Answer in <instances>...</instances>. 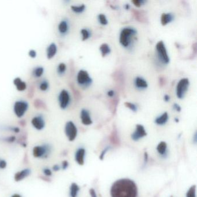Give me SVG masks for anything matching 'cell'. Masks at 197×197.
<instances>
[{
    "instance_id": "cell-1",
    "label": "cell",
    "mask_w": 197,
    "mask_h": 197,
    "mask_svg": "<svg viewBox=\"0 0 197 197\" xmlns=\"http://www.w3.org/2000/svg\"><path fill=\"white\" fill-rule=\"evenodd\" d=\"M138 189L136 184L128 179L115 182L110 190L112 197H136Z\"/></svg>"
},
{
    "instance_id": "cell-2",
    "label": "cell",
    "mask_w": 197,
    "mask_h": 197,
    "mask_svg": "<svg viewBox=\"0 0 197 197\" xmlns=\"http://www.w3.org/2000/svg\"><path fill=\"white\" fill-rule=\"evenodd\" d=\"M136 34V30L133 27H128L123 28L120 33V43L123 47L125 48H128L132 45L133 39Z\"/></svg>"
},
{
    "instance_id": "cell-3",
    "label": "cell",
    "mask_w": 197,
    "mask_h": 197,
    "mask_svg": "<svg viewBox=\"0 0 197 197\" xmlns=\"http://www.w3.org/2000/svg\"><path fill=\"white\" fill-rule=\"evenodd\" d=\"M156 54L158 61L164 65H167L170 61V59L164 42L158 41L156 45Z\"/></svg>"
},
{
    "instance_id": "cell-4",
    "label": "cell",
    "mask_w": 197,
    "mask_h": 197,
    "mask_svg": "<svg viewBox=\"0 0 197 197\" xmlns=\"http://www.w3.org/2000/svg\"><path fill=\"white\" fill-rule=\"evenodd\" d=\"M52 150V146L48 143L38 145L33 148L32 154L37 158L45 159L50 155Z\"/></svg>"
},
{
    "instance_id": "cell-5",
    "label": "cell",
    "mask_w": 197,
    "mask_h": 197,
    "mask_svg": "<svg viewBox=\"0 0 197 197\" xmlns=\"http://www.w3.org/2000/svg\"><path fill=\"white\" fill-rule=\"evenodd\" d=\"M28 108L29 104L27 101L19 99L14 102L13 106V111L17 117L21 118L25 115Z\"/></svg>"
},
{
    "instance_id": "cell-6",
    "label": "cell",
    "mask_w": 197,
    "mask_h": 197,
    "mask_svg": "<svg viewBox=\"0 0 197 197\" xmlns=\"http://www.w3.org/2000/svg\"><path fill=\"white\" fill-rule=\"evenodd\" d=\"M76 82L81 87L87 88L92 85L93 80L87 71L81 70L78 72L76 76Z\"/></svg>"
},
{
    "instance_id": "cell-7",
    "label": "cell",
    "mask_w": 197,
    "mask_h": 197,
    "mask_svg": "<svg viewBox=\"0 0 197 197\" xmlns=\"http://www.w3.org/2000/svg\"><path fill=\"white\" fill-rule=\"evenodd\" d=\"M190 86V81L188 78H182L177 83L176 94L179 99H183L186 96Z\"/></svg>"
},
{
    "instance_id": "cell-8",
    "label": "cell",
    "mask_w": 197,
    "mask_h": 197,
    "mask_svg": "<svg viewBox=\"0 0 197 197\" xmlns=\"http://www.w3.org/2000/svg\"><path fill=\"white\" fill-rule=\"evenodd\" d=\"M57 99L60 107L63 110H65L69 107L71 103V97L68 90L63 89L60 92Z\"/></svg>"
},
{
    "instance_id": "cell-9",
    "label": "cell",
    "mask_w": 197,
    "mask_h": 197,
    "mask_svg": "<svg viewBox=\"0 0 197 197\" xmlns=\"http://www.w3.org/2000/svg\"><path fill=\"white\" fill-rule=\"evenodd\" d=\"M65 134L70 141H74L78 134V129L75 124L72 121L66 123L64 128Z\"/></svg>"
},
{
    "instance_id": "cell-10",
    "label": "cell",
    "mask_w": 197,
    "mask_h": 197,
    "mask_svg": "<svg viewBox=\"0 0 197 197\" xmlns=\"http://www.w3.org/2000/svg\"><path fill=\"white\" fill-rule=\"evenodd\" d=\"M32 127L38 131L43 130L46 126V121L44 117L42 114L34 116L31 121Z\"/></svg>"
},
{
    "instance_id": "cell-11",
    "label": "cell",
    "mask_w": 197,
    "mask_h": 197,
    "mask_svg": "<svg viewBox=\"0 0 197 197\" xmlns=\"http://www.w3.org/2000/svg\"><path fill=\"white\" fill-rule=\"evenodd\" d=\"M147 133L145 129V127L141 124H137L135 131L132 133L131 137L134 141H138L141 138L146 136Z\"/></svg>"
},
{
    "instance_id": "cell-12",
    "label": "cell",
    "mask_w": 197,
    "mask_h": 197,
    "mask_svg": "<svg viewBox=\"0 0 197 197\" xmlns=\"http://www.w3.org/2000/svg\"><path fill=\"white\" fill-rule=\"evenodd\" d=\"M57 30L61 36L66 35L70 30V23L67 19L61 20L57 26Z\"/></svg>"
},
{
    "instance_id": "cell-13",
    "label": "cell",
    "mask_w": 197,
    "mask_h": 197,
    "mask_svg": "<svg viewBox=\"0 0 197 197\" xmlns=\"http://www.w3.org/2000/svg\"><path fill=\"white\" fill-rule=\"evenodd\" d=\"M58 51V48L57 45L54 42L50 43L46 50V56L48 60H51L53 59L57 54Z\"/></svg>"
},
{
    "instance_id": "cell-14",
    "label": "cell",
    "mask_w": 197,
    "mask_h": 197,
    "mask_svg": "<svg viewBox=\"0 0 197 197\" xmlns=\"http://www.w3.org/2000/svg\"><path fill=\"white\" fill-rule=\"evenodd\" d=\"M81 119L82 123L86 125H90L93 123L89 111L86 109H82L81 111Z\"/></svg>"
},
{
    "instance_id": "cell-15",
    "label": "cell",
    "mask_w": 197,
    "mask_h": 197,
    "mask_svg": "<svg viewBox=\"0 0 197 197\" xmlns=\"http://www.w3.org/2000/svg\"><path fill=\"white\" fill-rule=\"evenodd\" d=\"M134 86L139 90H145L147 88L148 83L142 77L137 76L134 79Z\"/></svg>"
},
{
    "instance_id": "cell-16",
    "label": "cell",
    "mask_w": 197,
    "mask_h": 197,
    "mask_svg": "<svg viewBox=\"0 0 197 197\" xmlns=\"http://www.w3.org/2000/svg\"><path fill=\"white\" fill-rule=\"evenodd\" d=\"M31 174V170L28 168L23 169L17 172L14 175V180L16 182H20L25 179Z\"/></svg>"
},
{
    "instance_id": "cell-17",
    "label": "cell",
    "mask_w": 197,
    "mask_h": 197,
    "mask_svg": "<svg viewBox=\"0 0 197 197\" xmlns=\"http://www.w3.org/2000/svg\"><path fill=\"white\" fill-rule=\"evenodd\" d=\"M13 83L16 90L19 92H24L27 89V84L25 82L21 80V78L17 77L13 79Z\"/></svg>"
},
{
    "instance_id": "cell-18",
    "label": "cell",
    "mask_w": 197,
    "mask_h": 197,
    "mask_svg": "<svg viewBox=\"0 0 197 197\" xmlns=\"http://www.w3.org/2000/svg\"><path fill=\"white\" fill-rule=\"evenodd\" d=\"M175 17L171 13H164L161 16V23L163 25H166L174 20Z\"/></svg>"
},
{
    "instance_id": "cell-19",
    "label": "cell",
    "mask_w": 197,
    "mask_h": 197,
    "mask_svg": "<svg viewBox=\"0 0 197 197\" xmlns=\"http://www.w3.org/2000/svg\"><path fill=\"white\" fill-rule=\"evenodd\" d=\"M85 156V150L83 148L79 149L75 154V160L81 165L84 164Z\"/></svg>"
},
{
    "instance_id": "cell-20",
    "label": "cell",
    "mask_w": 197,
    "mask_h": 197,
    "mask_svg": "<svg viewBox=\"0 0 197 197\" xmlns=\"http://www.w3.org/2000/svg\"><path fill=\"white\" fill-rule=\"evenodd\" d=\"M169 119V115L167 112H164L155 119V123L159 125L165 124Z\"/></svg>"
},
{
    "instance_id": "cell-21",
    "label": "cell",
    "mask_w": 197,
    "mask_h": 197,
    "mask_svg": "<svg viewBox=\"0 0 197 197\" xmlns=\"http://www.w3.org/2000/svg\"><path fill=\"white\" fill-rule=\"evenodd\" d=\"M45 72V69L42 66H37L32 69V75L34 78L38 79L41 78Z\"/></svg>"
},
{
    "instance_id": "cell-22",
    "label": "cell",
    "mask_w": 197,
    "mask_h": 197,
    "mask_svg": "<svg viewBox=\"0 0 197 197\" xmlns=\"http://www.w3.org/2000/svg\"><path fill=\"white\" fill-rule=\"evenodd\" d=\"M99 50L103 57L107 56L111 52V49L110 48V46L108 44L105 43H102L99 46Z\"/></svg>"
},
{
    "instance_id": "cell-23",
    "label": "cell",
    "mask_w": 197,
    "mask_h": 197,
    "mask_svg": "<svg viewBox=\"0 0 197 197\" xmlns=\"http://www.w3.org/2000/svg\"><path fill=\"white\" fill-rule=\"evenodd\" d=\"M50 87L49 82L46 79L42 80L38 84V89L42 92H46L48 91Z\"/></svg>"
},
{
    "instance_id": "cell-24",
    "label": "cell",
    "mask_w": 197,
    "mask_h": 197,
    "mask_svg": "<svg viewBox=\"0 0 197 197\" xmlns=\"http://www.w3.org/2000/svg\"><path fill=\"white\" fill-rule=\"evenodd\" d=\"M71 9L73 12L76 14H81L86 10V5L85 4H81L80 5H72Z\"/></svg>"
},
{
    "instance_id": "cell-25",
    "label": "cell",
    "mask_w": 197,
    "mask_h": 197,
    "mask_svg": "<svg viewBox=\"0 0 197 197\" xmlns=\"http://www.w3.org/2000/svg\"><path fill=\"white\" fill-rule=\"evenodd\" d=\"M56 71H57V74L60 76H62L64 75H65V74L66 73V71H67V65H66V64L64 63H59L58 64L57 67Z\"/></svg>"
},
{
    "instance_id": "cell-26",
    "label": "cell",
    "mask_w": 197,
    "mask_h": 197,
    "mask_svg": "<svg viewBox=\"0 0 197 197\" xmlns=\"http://www.w3.org/2000/svg\"><path fill=\"white\" fill-rule=\"evenodd\" d=\"M79 191V186L75 183H72L70 187V197H77Z\"/></svg>"
},
{
    "instance_id": "cell-27",
    "label": "cell",
    "mask_w": 197,
    "mask_h": 197,
    "mask_svg": "<svg viewBox=\"0 0 197 197\" xmlns=\"http://www.w3.org/2000/svg\"><path fill=\"white\" fill-rule=\"evenodd\" d=\"M81 34L82 35V40L83 41H87L92 36L91 31L87 28H82L81 31Z\"/></svg>"
},
{
    "instance_id": "cell-28",
    "label": "cell",
    "mask_w": 197,
    "mask_h": 197,
    "mask_svg": "<svg viewBox=\"0 0 197 197\" xmlns=\"http://www.w3.org/2000/svg\"><path fill=\"white\" fill-rule=\"evenodd\" d=\"M167 145L165 142H161L157 147V150L159 154L163 155L167 151Z\"/></svg>"
},
{
    "instance_id": "cell-29",
    "label": "cell",
    "mask_w": 197,
    "mask_h": 197,
    "mask_svg": "<svg viewBox=\"0 0 197 197\" xmlns=\"http://www.w3.org/2000/svg\"><path fill=\"white\" fill-rule=\"evenodd\" d=\"M98 20L99 22L102 25H106L108 24V20L106 17V16L103 14V13H100L98 15Z\"/></svg>"
},
{
    "instance_id": "cell-30",
    "label": "cell",
    "mask_w": 197,
    "mask_h": 197,
    "mask_svg": "<svg viewBox=\"0 0 197 197\" xmlns=\"http://www.w3.org/2000/svg\"><path fill=\"white\" fill-rule=\"evenodd\" d=\"M124 105L125 106V107L129 108L132 112H136L138 110L137 106L134 103H131V102H125L124 103Z\"/></svg>"
},
{
    "instance_id": "cell-31",
    "label": "cell",
    "mask_w": 197,
    "mask_h": 197,
    "mask_svg": "<svg viewBox=\"0 0 197 197\" xmlns=\"http://www.w3.org/2000/svg\"><path fill=\"white\" fill-rule=\"evenodd\" d=\"M196 186L194 185L190 188V189L187 193L186 197H196Z\"/></svg>"
},
{
    "instance_id": "cell-32",
    "label": "cell",
    "mask_w": 197,
    "mask_h": 197,
    "mask_svg": "<svg viewBox=\"0 0 197 197\" xmlns=\"http://www.w3.org/2000/svg\"><path fill=\"white\" fill-rule=\"evenodd\" d=\"M28 56L32 59H35L37 57V53L36 52V50H35L34 49H31L28 51Z\"/></svg>"
},
{
    "instance_id": "cell-33",
    "label": "cell",
    "mask_w": 197,
    "mask_h": 197,
    "mask_svg": "<svg viewBox=\"0 0 197 197\" xmlns=\"http://www.w3.org/2000/svg\"><path fill=\"white\" fill-rule=\"evenodd\" d=\"M43 174L46 175V176H50L52 175V171H51L50 169L48 168H44L43 170Z\"/></svg>"
},
{
    "instance_id": "cell-34",
    "label": "cell",
    "mask_w": 197,
    "mask_h": 197,
    "mask_svg": "<svg viewBox=\"0 0 197 197\" xmlns=\"http://www.w3.org/2000/svg\"><path fill=\"white\" fill-rule=\"evenodd\" d=\"M145 1L142 0H134L132 1V2L134 4L135 6L136 7H140L143 3H145Z\"/></svg>"
},
{
    "instance_id": "cell-35",
    "label": "cell",
    "mask_w": 197,
    "mask_h": 197,
    "mask_svg": "<svg viewBox=\"0 0 197 197\" xmlns=\"http://www.w3.org/2000/svg\"><path fill=\"white\" fill-rule=\"evenodd\" d=\"M7 166V163L5 160L0 158V169H3L6 168Z\"/></svg>"
},
{
    "instance_id": "cell-36",
    "label": "cell",
    "mask_w": 197,
    "mask_h": 197,
    "mask_svg": "<svg viewBox=\"0 0 197 197\" xmlns=\"http://www.w3.org/2000/svg\"><path fill=\"white\" fill-rule=\"evenodd\" d=\"M173 108L174 110H175L176 112H180L182 110V108H181V106L177 103H175L173 105Z\"/></svg>"
},
{
    "instance_id": "cell-37",
    "label": "cell",
    "mask_w": 197,
    "mask_h": 197,
    "mask_svg": "<svg viewBox=\"0 0 197 197\" xmlns=\"http://www.w3.org/2000/svg\"><path fill=\"white\" fill-rule=\"evenodd\" d=\"M107 96L109 97H113L114 96V92L113 90H109L107 92Z\"/></svg>"
},
{
    "instance_id": "cell-38",
    "label": "cell",
    "mask_w": 197,
    "mask_h": 197,
    "mask_svg": "<svg viewBox=\"0 0 197 197\" xmlns=\"http://www.w3.org/2000/svg\"><path fill=\"white\" fill-rule=\"evenodd\" d=\"M109 150V147H107V148H106L105 150H103V151L102 152V153H101V156H100V159H101V160H102L103 158V157H104V156H105V154H106V153L107 152V150Z\"/></svg>"
},
{
    "instance_id": "cell-39",
    "label": "cell",
    "mask_w": 197,
    "mask_h": 197,
    "mask_svg": "<svg viewBox=\"0 0 197 197\" xmlns=\"http://www.w3.org/2000/svg\"><path fill=\"white\" fill-rule=\"evenodd\" d=\"M90 194L92 197H97V195H96L95 190L94 189H93L90 190Z\"/></svg>"
},
{
    "instance_id": "cell-40",
    "label": "cell",
    "mask_w": 197,
    "mask_h": 197,
    "mask_svg": "<svg viewBox=\"0 0 197 197\" xmlns=\"http://www.w3.org/2000/svg\"><path fill=\"white\" fill-rule=\"evenodd\" d=\"M164 101L166 102H168L170 101V96L168 94H165L164 96Z\"/></svg>"
},
{
    "instance_id": "cell-41",
    "label": "cell",
    "mask_w": 197,
    "mask_h": 197,
    "mask_svg": "<svg viewBox=\"0 0 197 197\" xmlns=\"http://www.w3.org/2000/svg\"><path fill=\"white\" fill-rule=\"evenodd\" d=\"M68 163H67V161H64V162L63 163V168L64 169H66V168L68 167Z\"/></svg>"
},
{
    "instance_id": "cell-42",
    "label": "cell",
    "mask_w": 197,
    "mask_h": 197,
    "mask_svg": "<svg viewBox=\"0 0 197 197\" xmlns=\"http://www.w3.org/2000/svg\"><path fill=\"white\" fill-rule=\"evenodd\" d=\"M60 167H59L58 165H55L53 167V169L54 171H57L60 170Z\"/></svg>"
},
{
    "instance_id": "cell-43",
    "label": "cell",
    "mask_w": 197,
    "mask_h": 197,
    "mask_svg": "<svg viewBox=\"0 0 197 197\" xmlns=\"http://www.w3.org/2000/svg\"><path fill=\"white\" fill-rule=\"evenodd\" d=\"M129 8H130V5H129V4H126V5H125V9L128 10V9H129Z\"/></svg>"
},
{
    "instance_id": "cell-44",
    "label": "cell",
    "mask_w": 197,
    "mask_h": 197,
    "mask_svg": "<svg viewBox=\"0 0 197 197\" xmlns=\"http://www.w3.org/2000/svg\"><path fill=\"white\" fill-rule=\"evenodd\" d=\"M11 197H22L20 195L18 194H13L12 196Z\"/></svg>"
},
{
    "instance_id": "cell-45",
    "label": "cell",
    "mask_w": 197,
    "mask_h": 197,
    "mask_svg": "<svg viewBox=\"0 0 197 197\" xmlns=\"http://www.w3.org/2000/svg\"><path fill=\"white\" fill-rule=\"evenodd\" d=\"M175 120H176V122H178V121H179V119H178V118H175Z\"/></svg>"
},
{
    "instance_id": "cell-46",
    "label": "cell",
    "mask_w": 197,
    "mask_h": 197,
    "mask_svg": "<svg viewBox=\"0 0 197 197\" xmlns=\"http://www.w3.org/2000/svg\"></svg>"
}]
</instances>
